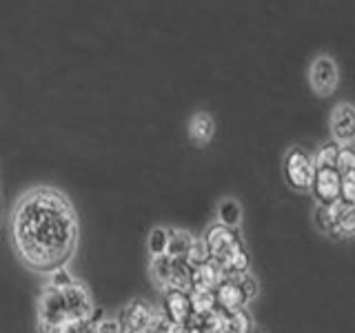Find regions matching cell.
Instances as JSON below:
<instances>
[{
	"mask_svg": "<svg viewBox=\"0 0 355 333\" xmlns=\"http://www.w3.org/2000/svg\"><path fill=\"white\" fill-rule=\"evenodd\" d=\"M331 136L340 144H353L355 142V107L349 103H340L331 111Z\"/></svg>",
	"mask_w": 355,
	"mask_h": 333,
	"instance_id": "cell-8",
	"label": "cell"
},
{
	"mask_svg": "<svg viewBox=\"0 0 355 333\" xmlns=\"http://www.w3.org/2000/svg\"><path fill=\"white\" fill-rule=\"evenodd\" d=\"M151 280L155 282L158 289H169L171 284V271H173V258L169 253H160V255H151Z\"/></svg>",
	"mask_w": 355,
	"mask_h": 333,
	"instance_id": "cell-13",
	"label": "cell"
},
{
	"mask_svg": "<svg viewBox=\"0 0 355 333\" xmlns=\"http://www.w3.org/2000/svg\"><path fill=\"white\" fill-rule=\"evenodd\" d=\"M120 331H122V325H120V320H118V318H116V320L105 318V320L96 327V333H120Z\"/></svg>",
	"mask_w": 355,
	"mask_h": 333,
	"instance_id": "cell-27",
	"label": "cell"
},
{
	"mask_svg": "<svg viewBox=\"0 0 355 333\" xmlns=\"http://www.w3.org/2000/svg\"><path fill=\"white\" fill-rule=\"evenodd\" d=\"M309 80H311V87H313L315 94H320V96L333 94V89H336L340 83V71H338L336 60L327 53L318 56V58L311 62Z\"/></svg>",
	"mask_w": 355,
	"mask_h": 333,
	"instance_id": "cell-4",
	"label": "cell"
},
{
	"mask_svg": "<svg viewBox=\"0 0 355 333\" xmlns=\"http://www.w3.org/2000/svg\"><path fill=\"white\" fill-rule=\"evenodd\" d=\"M342 198L347 200V203L355 205V171L344 173V178H342Z\"/></svg>",
	"mask_w": 355,
	"mask_h": 333,
	"instance_id": "cell-24",
	"label": "cell"
},
{
	"mask_svg": "<svg viewBox=\"0 0 355 333\" xmlns=\"http://www.w3.org/2000/svg\"><path fill=\"white\" fill-rule=\"evenodd\" d=\"M225 278H227V271L222 269L214 258H209L207 262L193 266V287L191 289H211V291H216Z\"/></svg>",
	"mask_w": 355,
	"mask_h": 333,
	"instance_id": "cell-11",
	"label": "cell"
},
{
	"mask_svg": "<svg viewBox=\"0 0 355 333\" xmlns=\"http://www.w3.org/2000/svg\"><path fill=\"white\" fill-rule=\"evenodd\" d=\"M340 142H327L324 147H320L315 155V164L318 166H338V155H340Z\"/></svg>",
	"mask_w": 355,
	"mask_h": 333,
	"instance_id": "cell-19",
	"label": "cell"
},
{
	"mask_svg": "<svg viewBox=\"0 0 355 333\" xmlns=\"http://www.w3.org/2000/svg\"><path fill=\"white\" fill-rule=\"evenodd\" d=\"M73 282V278H71V273L67 271V269H62V266H55V269L51 271V282L49 284H53V287H60V289H64L67 284H71Z\"/></svg>",
	"mask_w": 355,
	"mask_h": 333,
	"instance_id": "cell-25",
	"label": "cell"
},
{
	"mask_svg": "<svg viewBox=\"0 0 355 333\" xmlns=\"http://www.w3.org/2000/svg\"><path fill=\"white\" fill-rule=\"evenodd\" d=\"M253 329V318L247 307L229 311V333H247Z\"/></svg>",
	"mask_w": 355,
	"mask_h": 333,
	"instance_id": "cell-18",
	"label": "cell"
},
{
	"mask_svg": "<svg viewBox=\"0 0 355 333\" xmlns=\"http://www.w3.org/2000/svg\"><path fill=\"white\" fill-rule=\"evenodd\" d=\"M218 220L222 222V225H227V227H240V222H242V207L238 200H233V198H225L222 203L218 205Z\"/></svg>",
	"mask_w": 355,
	"mask_h": 333,
	"instance_id": "cell-15",
	"label": "cell"
},
{
	"mask_svg": "<svg viewBox=\"0 0 355 333\" xmlns=\"http://www.w3.org/2000/svg\"><path fill=\"white\" fill-rule=\"evenodd\" d=\"M338 169H340L342 173L355 171V147H351V144H342V147H340Z\"/></svg>",
	"mask_w": 355,
	"mask_h": 333,
	"instance_id": "cell-23",
	"label": "cell"
},
{
	"mask_svg": "<svg viewBox=\"0 0 355 333\" xmlns=\"http://www.w3.org/2000/svg\"><path fill=\"white\" fill-rule=\"evenodd\" d=\"M155 311H158V309H155L151 302H147V300H133V302H129L125 309H122V314L118 316L122 331L149 333V327H151V320L155 316Z\"/></svg>",
	"mask_w": 355,
	"mask_h": 333,
	"instance_id": "cell-7",
	"label": "cell"
},
{
	"mask_svg": "<svg viewBox=\"0 0 355 333\" xmlns=\"http://www.w3.org/2000/svg\"><path fill=\"white\" fill-rule=\"evenodd\" d=\"M342 178L344 173L338 166H318L313 185H311V191H313L318 203L329 205L333 200L342 198Z\"/></svg>",
	"mask_w": 355,
	"mask_h": 333,
	"instance_id": "cell-6",
	"label": "cell"
},
{
	"mask_svg": "<svg viewBox=\"0 0 355 333\" xmlns=\"http://www.w3.org/2000/svg\"><path fill=\"white\" fill-rule=\"evenodd\" d=\"M160 309L175 322V325H180V333H182V327L187 325V320L193 316L191 291H187V289H175V287L164 289L162 300H160Z\"/></svg>",
	"mask_w": 355,
	"mask_h": 333,
	"instance_id": "cell-5",
	"label": "cell"
},
{
	"mask_svg": "<svg viewBox=\"0 0 355 333\" xmlns=\"http://www.w3.org/2000/svg\"><path fill=\"white\" fill-rule=\"evenodd\" d=\"M103 320H105V311L96 307V309L92 311V316H89V325H92V331H94V333H96V327H98Z\"/></svg>",
	"mask_w": 355,
	"mask_h": 333,
	"instance_id": "cell-28",
	"label": "cell"
},
{
	"mask_svg": "<svg viewBox=\"0 0 355 333\" xmlns=\"http://www.w3.org/2000/svg\"><path fill=\"white\" fill-rule=\"evenodd\" d=\"M191 302H193V314L207 316L214 314V311L220 307L216 291L211 289H191Z\"/></svg>",
	"mask_w": 355,
	"mask_h": 333,
	"instance_id": "cell-14",
	"label": "cell"
},
{
	"mask_svg": "<svg viewBox=\"0 0 355 333\" xmlns=\"http://www.w3.org/2000/svg\"><path fill=\"white\" fill-rule=\"evenodd\" d=\"M338 236H355V205H351L338 220Z\"/></svg>",
	"mask_w": 355,
	"mask_h": 333,
	"instance_id": "cell-22",
	"label": "cell"
},
{
	"mask_svg": "<svg viewBox=\"0 0 355 333\" xmlns=\"http://www.w3.org/2000/svg\"><path fill=\"white\" fill-rule=\"evenodd\" d=\"M238 280H240V284L244 287V291H247V296L253 300L255 296H258V280L247 271V273H240V275H236Z\"/></svg>",
	"mask_w": 355,
	"mask_h": 333,
	"instance_id": "cell-26",
	"label": "cell"
},
{
	"mask_svg": "<svg viewBox=\"0 0 355 333\" xmlns=\"http://www.w3.org/2000/svg\"><path fill=\"white\" fill-rule=\"evenodd\" d=\"M169 242H171V229L155 227V229H151L149 238H147V249L151 255H160V253L169 251Z\"/></svg>",
	"mask_w": 355,
	"mask_h": 333,
	"instance_id": "cell-17",
	"label": "cell"
},
{
	"mask_svg": "<svg viewBox=\"0 0 355 333\" xmlns=\"http://www.w3.org/2000/svg\"><path fill=\"white\" fill-rule=\"evenodd\" d=\"M62 291H64V300H67V307H69L71 318H76V320H89V316H92V311L96 307L92 302V296H89L87 287L73 280L71 284H67Z\"/></svg>",
	"mask_w": 355,
	"mask_h": 333,
	"instance_id": "cell-9",
	"label": "cell"
},
{
	"mask_svg": "<svg viewBox=\"0 0 355 333\" xmlns=\"http://www.w3.org/2000/svg\"><path fill=\"white\" fill-rule=\"evenodd\" d=\"M211 258V253H209V244L205 238H196L193 244H191V249H189L187 253V260L191 266H198V264H202Z\"/></svg>",
	"mask_w": 355,
	"mask_h": 333,
	"instance_id": "cell-20",
	"label": "cell"
},
{
	"mask_svg": "<svg viewBox=\"0 0 355 333\" xmlns=\"http://www.w3.org/2000/svg\"><path fill=\"white\" fill-rule=\"evenodd\" d=\"M205 240L209 244L211 258L227 271V278H236L249 271V253L244 249L236 227H227L220 222V225L207 229Z\"/></svg>",
	"mask_w": 355,
	"mask_h": 333,
	"instance_id": "cell-2",
	"label": "cell"
},
{
	"mask_svg": "<svg viewBox=\"0 0 355 333\" xmlns=\"http://www.w3.org/2000/svg\"><path fill=\"white\" fill-rule=\"evenodd\" d=\"M214 131H216V122L209 114H205V111L196 114L191 122H189V140L193 144H207L214 138Z\"/></svg>",
	"mask_w": 355,
	"mask_h": 333,
	"instance_id": "cell-12",
	"label": "cell"
},
{
	"mask_svg": "<svg viewBox=\"0 0 355 333\" xmlns=\"http://www.w3.org/2000/svg\"><path fill=\"white\" fill-rule=\"evenodd\" d=\"M193 236L184 229H171V242H169V253L171 258H187L189 249H191L193 244Z\"/></svg>",
	"mask_w": 355,
	"mask_h": 333,
	"instance_id": "cell-16",
	"label": "cell"
},
{
	"mask_svg": "<svg viewBox=\"0 0 355 333\" xmlns=\"http://www.w3.org/2000/svg\"><path fill=\"white\" fill-rule=\"evenodd\" d=\"M216 296H218L220 307H225L227 311L242 309L251 302V298L244 291V287L240 284L238 278H225V280L220 282V287L216 289Z\"/></svg>",
	"mask_w": 355,
	"mask_h": 333,
	"instance_id": "cell-10",
	"label": "cell"
},
{
	"mask_svg": "<svg viewBox=\"0 0 355 333\" xmlns=\"http://www.w3.org/2000/svg\"><path fill=\"white\" fill-rule=\"evenodd\" d=\"M313 218H315V225H318L320 231H324L327 236H336V222H333V218H331V214H329V207H327V205L318 203Z\"/></svg>",
	"mask_w": 355,
	"mask_h": 333,
	"instance_id": "cell-21",
	"label": "cell"
},
{
	"mask_svg": "<svg viewBox=\"0 0 355 333\" xmlns=\"http://www.w3.org/2000/svg\"><path fill=\"white\" fill-rule=\"evenodd\" d=\"M11 238L22 262L36 271L51 273L69 260L76 249V211L69 200L53 189H33L14 209Z\"/></svg>",
	"mask_w": 355,
	"mask_h": 333,
	"instance_id": "cell-1",
	"label": "cell"
},
{
	"mask_svg": "<svg viewBox=\"0 0 355 333\" xmlns=\"http://www.w3.org/2000/svg\"><path fill=\"white\" fill-rule=\"evenodd\" d=\"M318 171V164L315 158L302 149V147H293L291 151L286 153L284 158V176H286V182L291 185L297 191H304V189H311L313 185V178Z\"/></svg>",
	"mask_w": 355,
	"mask_h": 333,
	"instance_id": "cell-3",
	"label": "cell"
}]
</instances>
